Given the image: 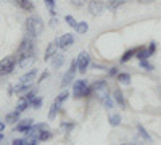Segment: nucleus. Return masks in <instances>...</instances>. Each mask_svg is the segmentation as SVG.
I'll return each instance as SVG.
<instances>
[{
  "instance_id": "obj_18",
  "label": "nucleus",
  "mask_w": 161,
  "mask_h": 145,
  "mask_svg": "<svg viewBox=\"0 0 161 145\" xmlns=\"http://www.w3.org/2000/svg\"><path fill=\"white\" fill-rule=\"evenodd\" d=\"M139 48V47H137ZM137 48H129V50H126L124 53H123V57L119 58V61L121 63H127L129 60H132L134 57H136V53H137Z\"/></svg>"
},
{
  "instance_id": "obj_9",
  "label": "nucleus",
  "mask_w": 161,
  "mask_h": 145,
  "mask_svg": "<svg viewBox=\"0 0 161 145\" xmlns=\"http://www.w3.org/2000/svg\"><path fill=\"white\" fill-rule=\"evenodd\" d=\"M100 103L103 105V107H105L106 110H113V108H114V105H116V102H114L113 95L110 94L108 90H105L103 94L100 95Z\"/></svg>"
},
{
  "instance_id": "obj_1",
  "label": "nucleus",
  "mask_w": 161,
  "mask_h": 145,
  "mask_svg": "<svg viewBox=\"0 0 161 145\" xmlns=\"http://www.w3.org/2000/svg\"><path fill=\"white\" fill-rule=\"evenodd\" d=\"M26 31H28V34L32 36V37L40 36L42 31H44V21H42V18L37 16V15L29 16L28 20H26Z\"/></svg>"
},
{
  "instance_id": "obj_5",
  "label": "nucleus",
  "mask_w": 161,
  "mask_h": 145,
  "mask_svg": "<svg viewBox=\"0 0 161 145\" xmlns=\"http://www.w3.org/2000/svg\"><path fill=\"white\" fill-rule=\"evenodd\" d=\"M87 10H89L90 15L100 16L102 13L106 10V3L102 2V0H89V2H87Z\"/></svg>"
},
{
  "instance_id": "obj_37",
  "label": "nucleus",
  "mask_w": 161,
  "mask_h": 145,
  "mask_svg": "<svg viewBox=\"0 0 161 145\" xmlns=\"http://www.w3.org/2000/svg\"><path fill=\"white\" fill-rule=\"evenodd\" d=\"M69 2H71L74 7H77V8H79V7H82L84 3H87L89 0H69Z\"/></svg>"
},
{
  "instance_id": "obj_30",
  "label": "nucleus",
  "mask_w": 161,
  "mask_h": 145,
  "mask_svg": "<svg viewBox=\"0 0 161 145\" xmlns=\"http://www.w3.org/2000/svg\"><path fill=\"white\" fill-rule=\"evenodd\" d=\"M24 97H26V100H28V102L31 103V102H32V100L37 97V89H36V87H32L29 92H26V94H24Z\"/></svg>"
},
{
  "instance_id": "obj_34",
  "label": "nucleus",
  "mask_w": 161,
  "mask_h": 145,
  "mask_svg": "<svg viewBox=\"0 0 161 145\" xmlns=\"http://www.w3.org/2000/svg\"><path fill=\"white\" fill-rule=\"evenodd\" d=\"M147 48H148V53H150V57H152V55H155V53H156V42H155V41H152V42L148 44V47H147Z\"/></svg>"
},
{
  "instance_id": "obj_8",
  "label": "nucleus",
  "mask_w": 161,
  "mask_h": 145,
  "mask_svg": "<svg viewBox=\"0 0 161 145\" xmlns=\"http://www.w3.org/2000/svg\"><path fill=\"white\" fill-rule=\"evenodd\" d=\"M34 48H37L36 47V37L26 34L24 39L21 41V44H19V47H18V50H16V53H24V52H29V50H34Z\"/></svg>"
},
{
  "instance_id": "obj_29",
  "label": "nucleus",
  "mask_w": 161,
  "mask_h": 145,
  "mask_svg": "<svg viewBox=\"0 0 161 145\" xmlns=\"http://www.w3.org/2000/svg\"><path fill=\"white\" fill-rule=\"evenodd\" d=\"M108 123H110V126H113V127H116V126H119V124H121V116H119L118 113H114V114H111V116L108 118Z\"/></svg>"
},
{
  "instance_id": "obj_21",
  "label": "nucleus",
  "mask_w": 161,
  "mask_h": 145,
  "mask_svg": "<svg viewBox=\"0 0 161 145\" xmlns=\"http://www.w3.org/2000/svg\"><path fill=\"white\" fill-rule=\"evenodd\" d=\"M136 58H137L139 61H142V60H148V58H150L148 48H147V47H139V48H137V53H136Z\"/></svg>"
},
{
  "instance_id": "obj_24",
  "label": "nucleus",
  "mask_w": 161,
  "mask_h": 145,
  "mask_svg": "<svg viewBox=\"0 0 161 145\" xmlns=\"http://www.w3.org/2000/svg\"><path fill=\"white\" fill-rule=\"evenodd\" d=\"M58 110H60V105L57 102H53L50 105V110H48V120H55L57 114H58Z\"/></svg>"
},
{
  "instance_id": "obj_38",
  "label": "nucleus",
  "mask_w": 161,
  "mask_h": 145,
  "mask_svg": "<svg viewBox=\"0 0 161 145\" xmlns=\"http://www.w3.org/2000/svg\"><path fill=\"white\" fill-rule=\"evenodd\" d=\"M106 73H108V76H110V77H116L119 71H118V68H116V66H111V68H110L108 71H106Z\"/></svg>"
},
{
  "instance_id": "obj_12",
  "label": "nucleus",
  "mask_w": 161,
  "mask_h": 145,
  "mask_svg": "<svg viewBox=\"0 0 161 145\" xmlns=\"http://www.w3.org/2000/svg\"><path fill=\"white\" fill-rule=\"evenodd\" d=\"M36 76H37V70L32 68V70H29L26 74H23V76L19 77L18 84H32V82H34V79H36Z\"/></svg>"
},
{
  "instance_id": "obj_25",
  "label": "nucleus",
  "mask_w": 161,
  "mask_h": 145,
  "mask_svg": "<svg viewBox=\"0 0 161 145\" xmlns=\"http://www.w3.org/2000/svg\"><path fill=\"white\" fill-rule=\"evenodd\" d=\"M118 81L121 84H124V86H129L130 84V74L129 73H118Z\"/></svg>"
},
{
  "instance_id": "obj_31",
  "label": "nucleus",
  "mask_w": 161,
  "mask_h": 145,
  "mask_svg": "<svg viewBox=\"0 0 161 145\" xmlns=\"http://www.w3.org/2000/svg\"><path fill=\"white\" fill-rule=\"evenodd\" d=\"M139 64H140V68H143L145 71H153V70H155V66H153L148 60H142Z\"/></svg>"
},
{
  "instance_id": "obj_6",
  "label": "nucleus",
  "mask_w": 161,
  "mask_h": 145,
  "mask_svg": "<svg viewBox=\"0 0 161 145\" xmlns=\"http://www.w3.org/2000/svg\"><path fill=\"white\" fill-rule=\"evenodd\" d=\"M76 61H77V73L84 74V73L89 70V66H90V55L87 53V52L82 50V52L77 55Z\"/></svg>"
},
{
  "instance_id": "obj_27",
  "label": "nucleus",
  "mask_w": 161,
  "mask_h": 145,
  "mask_svg": "<svg viewBox=\"0 0 161 145\" xmlns=\"http://www.w3.org/2000/svg\"><path fill=\"white\" fill-rule=\"evenodd\" d=\"M77 34H86L87 31H89V24L86 23V21H80V23H77V26H76V29H74Z\"/></svg>"
},
{
  "instance_id": "obj_26",
  "label": "nucleus",
  "mask_w": 161,
  "mask_h": 145,
  "mask_svg": "<svg viewBox=\"0 0 161 145\" xmlns=\"http://www.w3.org/2000/svg\"><path fill=\"white\" fill-rule=\"evenodd\" d=\"M69 95H71V94H69V92H68V90H61V92H60V94L57 95V98H55V102H57L58 105H61L63 102H66V100H68V98H69Z\"/></svg>"
},
{
  "instance_id": "obj_33",
  "label": "nucleus",
  "mask_w": 161,
  "mask_h": 145,
  "mask_svg": "<svg viewBox=\"0 0 161 145\" xmlns=\"http://www.w3.org/2000/svg\"><path fill=\"white\" fill-rule=\"evenodd\" d=\"M31 107H32L34 110H39L40 107H42V98H40V97L37 95V97H36V98L31 102Z\"/></svg>"
},
{
  "instance_id": "obj_35",
  "label": "nucleus",
  "mask_w": 161,
  "mask_h": 145,
  "mask_svg": "<svg viewBox=\"0 0 161 145\" xmlns=\"http://www.w3.org/2000/svg\"><path fill=\"white\" fill-rule=\"evenodd\" d=\"M61 127H63V129H66L68 132H71V131L76 127V123H61Z\"/></svg>"
},
{
  "instance_id": "obj_2",
  "label": "nucleus",
  "mask_w": 161,
  "mask_h": 145,
  "mask_svg": "<svg viewBox=\"0 0 161 145\" xmlns=\"http://www.w3.org/2000/svg\"><path fill=\"white\" fill-rule=\"evenodd\" d=\"M16 68V57L11 55V57H7L0 61V76H8L15 71Z\"/></svg>"
},
{
  "instance_id": "obj_42",
  "label": "nucleus",
  "mask_w": 161,
  "mask_h": 145,
  "mask_svg": "<svg viewBox=\"0 0 161 145\" xmlns=\"http://www.w3.org/2000/svg\"><path fill=\"white\" fill-rule=\"evenodd\" d=\"M93 68H95V70H105L102 64H97V63H93Z\"/></svg>"
},
{
  "instance_id": "obj_46",
  "label": "nucleus",
  "mask_w": 161,
  "mask_h": 145,
  "mask_svg": "<svg viewBox=\"0 0 161 145\" xmlns=\"http://www.w3.org/2000/svg\"><path fill=\"white\" fill-rule=\"evenodd\" d=\"M121 145H132V143H121Z\"/></svg>"
},
{
  "instance_id": "obj_39",
  "label": "nucleus",
  "mask_w": 161,
  "mask_h": 145,
  "mask_svg": "<svg viewBox=\"0 0 161 145\" xmlns=\"http://www.w3.org/2000/svg\"><path fill=\"white\" fill-rule=\"evenodd\" d=\"M48 74H50L48 71H44L42 74H40V76L37 77V84H40V82H44V81H45V79L48 77Z\"/></svg>"
},
{
  "instance_id": "obj_4",
  "label": "nucleus",
  "mask_w": 161,
  "mask_h": 145,
  "mask_svg": "<svg viewBox=\"0 0 161 145\" xmlns=\"http://www.w3.org/2000/svg\"><path fill=\"white\" fill-rule=\"evenodd\" d=\"M76 73H77V61H71V66L69 70L64 73L63 79H61V87L66 89L68 86H71V82H74V77H76Z\"/></svg>"
},
{
  "instance_id": "obj_36",
  "label": "nucleus",
  "mask_w": 161,
  "mask_h": 145,
  "mask_svg": "<svg viewBox=\"0 0 161 145\" xmlns=\"http://www.w3.org/2000/svg\"><path fill=\"white\" fill-rule=\"evenodd\" d=\"M44 2H45V5H47L48 11H50V10H55V3H57V0H44Z\"/></svg>"
},
{
  "instance_id": "obj_7",
  "label": "nucleus",
  "mask_w": 161,
  "mask_h": 145,
  "mask_svg": "<svg viewBox=\"0 0 161 145\" xmlns=\"http://www.w3.org/2000/svg\"><path fill=\"white\" fill-rule=\"evenodd\" d=\"M55 44L60 50H66V48H69L73 44H74V36L69 34V32H66V34H61L55 39Z\"/></svg>"
},
{
  "instance_id": "obj_23",
  "label": "nucleus",
  "mask_w": 161,
  "mask_h": 145,
  "mask_svg": "<svg viewBox=\"0 0 161 145\" xmlns=\"http://www.w3.org/2000/svg\"><path fill=\"white\" fill-rule=\"evenodd\" d=\"M37 137H39L40 142H47V140H52V139H53V134H52L50 129H44L42 132H39Z\"/></svg>"
},
{
  "instance_id": "obj_41",
  "label": "nucleus",
  "mask_w": 161,
  "mask_h": 145,
  "mask_svg": "<svg viewBox=\"0 0 161 145\" xmlns=\"http://www.w3.org/2000/svg\"><path fill=\"white\" fill-rule=\"evenodd\" d=\"M5 126H7L5 121H0V132H3V131H5Z\"/></svg>"
},
{
  "instance_id": "obj_16",
  "label": "nucleus",
  "mask_w": 161,
  "mask_h": 145,
  "mask_svg": "<svg viewBox=\"0 0 161 145\" xmlns=\"http://www.w3.org/2000/svg\"><path fill=\"white\" fill-rule=\"evenodd\" d=\"M126 2H127V0H108V2H106V8H108L110 11H116V10H119L121 7H123Z\"/></svg>"
},
{
  "instance_id": "obj_47",
  "label": "nucleus",
  "mask_w": 161,
  "mask_h": 145,
  "mask_svg": "<svg viewBox=\"0 0 161 145\" xmlns=\"http://www.w3.org/2000/svg\"><path fill=\"white\" fill-rule=\"evenodd\" d=\"M132 145H142V143H132Z\"/></svg>"
},
{
  "instance_id": "obj_45",
  "label": "nucleus",
  "mask_w": 161,
  "mask_h": 145,
  "mask_svg": "<svg viewBox=\"0 0 161 145\" xmlns=\"http://www.w3.org/2000/svg\"><path fill=\"white\" fill-rule=\"evenodd\" d=\"M26 145H36V143H31V142H28V143H26Z\"/></svg>"
},
{
  "instance_id": "obj_43",
  "label": "nucleus",
  "mask_w": 161,
  "mask_h": 145,
  "mask_svg": "<svg viewBox=\"0 0 161 145\" xmlns=\"http://www.w3.org/2000/svg\"><path fill=\"white\" fill-rule=\"evenodd\" d=\"M140 3H152V2H155V0H139Z\"/></svg>"
},
{
  "instance_id": "obj_13",
  "label": "nucleus",
  "mask_w": 161,
  "mask_h": 145,
  "mask_svg": "<svg viewBox=\"0 0 161 145\" xmlns=\"http://www.w3.org/2000/svg\"><path fill=\"white\" fill-rule=\"evenodd\" d=\"M113 98L116 102V105H119L121 108H126V98H124V94L121 92L119 89H114L113 90Z\"/></svg>"
},
{
  "instance_id": "obj_28",
  "label": "nucleus",
  "mask_w": 161,
  "mask_h": 145,
  "mask_svg": "<svg viewBox=\"0 0 161 145\" xmlns=\"http://www.w3.org/2000/svg\"><path fill=\"white\" fill-rule=\"evenodd\" d=\"M137 131H139V134H140V137L142 139H145V140H148V142H152V136L147 132V129L142 126V124H137Z\"/></svg>"
},
{
  "instance_id": "obj_3",
  "label": "nucleus",
  "mask_w": 161,
  "mask_h": 145,
  "mask_svg": "<svg viewBox=\"0 0 161 145\" xmlns=\"http://www.w3.org/2000/svg\"><path fill=\"white\" fill-rule=\"evenodd\" d=\"M89 87V81L86 79H79V81H74L73 84V97L74 98H86V92Z\"/></svg>"
},
{
  "instance_id": "obj_40",
  "label": "nucleus",
  "mask_w": 161,
  "mask_h": 145,
  "mask_svg": "<svg viewBox=\"0 0 161 145\" xmlns=\"http://www.w3.org/2000/svg\"><path fill=\"white\" fill-rule=\"evenodd\" d=\"M28 142H26V139H15L11 142V145H26Z\"/></svg>"
},
{
  "instance_id": "obj_44",
  "label": "nucleus",
  "mask_w": 161,
  "mask_h": 145,
  "mask_svg": "<svg viewBox=\"0 0 161 145\" xmlns=\"http://www.w3.org/2000/svg\"><path fill=\"white\" fill-rule=\"evenodd\" d=\"M3 137H5V136H3L2 132H0V140H3Z\"/></svg>"
},
{
  "instance_id": "obj_14",
  "label": "nucleus",
  "mask_w": 161,
  "mask_h": 145,
  "mask_svg": "<svg viewBox=\"0 0 161 145\" xmlns=\"http://www.w3.org/2000/svg\"><path fill=\"white\" fill-rule=\"evenodd\" d=\"M16 2V5L21 8V10H24V11H32L34 8H36V3L32 2V0H15Z\"/></svg>"
},
{
  "instance_id": "obj_32",
  "label": "nucleus",
  "mask_w": 161,
  "mask_h": 145,
  "mask_svg": "<svg viewBox=\"0 0 161 145\" xmlns=\"http://www.w3.org/2000/svg\"><path fill=\"white\" fill-rule=\"evenodd\" d=\"M64 21H66V24H68V26H71L73 29H76L77 21L74 20V16H71V15H66V16H64Z\"/></svg>"
},
{
  "instance_id": "obj_22",
  "label": "nucleus",
  "mask_w": 161,
  "mask_h": 145,
  "mask_svg": "<svg viewBox=\"0 0 161 145\" xmlns=\"http://www.w3.org/2000/svg\"><path fill=\"white\" fill-rule=\"evenodd\" d=\"M31 89H32V84H18L13 90H15V94H18V95H24L26 92H29Z\"/></svg>"
},
{
  "instance_id": "obj_17",
  "label": "nucleus",
  "mask_w": 161,
  "mask_h": 145,
  "mask_svg": "<svg viewBox=\"0 0 161 145\" xmlns=\"http://www.w3.org/2000/svg\"><path fill=\"white\" fill-rule=\"evenodd\" d=\"M64 64V55L63 53H55V57L52 58V66L55 68V70H58V68H61Z\"/></svg>"
},
{
  "instance_id": "obj_11",
  "label": "nucleus",
  "mask_w": 161,
  "mask_h": 145,
  "mask_svg": "<svg viewBox=\"0 0 161 145\" xmlns=\"http://www.w3.org/2000/svg\"><path fill=\"white\" fill-rule=\"evenodd\" d=\"M90 89H92V94L97 95V94H103L105 90H108V82L105 79H100V81H95L90 84Z\"/></svg>"
},
{
  "instance_id": "obj_19",
  "label": "nucleus",
  "mask_w": 161,
  "mask_h": 145,
  "mask_svg": "<svg viewBox=\"0 0 161 145\" xmlns=\"http://www.w3.org/2000/svg\"><path fill=\"white\" fill-rule=\"evenodd\" d=\"M19 116H21V113L19 111H10L8 114H7V118H5V121H7V124H15V123H18L19 121Z\"/></svg>"
},
{
  "instance_id": "obj_15",
  "label": "nucleus",
  "mask_w": 161,
  "mask_h": 145,
  "mask_svg": "<svg viewBox=\"0 0 161 145\" xmlns=\"http://www.w3.org/2000/svg\"><path fill=\"white\" fill-rule=\"evenodd\" d=\"M57 50H58L57 44H55V42H50V44L47 45V48H45V55H44L45 61H48V60H52L53 57H55V53H57Z\"/></svg>"
},
{
  "instance_id": "obj_10",
  "label": "nucleus",
  "mask_w": 161,
  "mask_h": 145,
  "mask_svg": "<svg viewBox=\"0 0 161 145\" xmlns=\"http://www.w3.org/2000/svg\"><path fill=\"white\" fill-rule=\"evenodd\" d=\"M34 126V120H31V118H26V120H19L15 131L16 132H29L31 127Z\"/></svg>"
},
{
  "instance_id": "obj_20",
  "label": "nucleus",
  "mask_w": 161,
  "mask_h": 145,
  "mask_svg": "<svg viewBox=\"0 0 161 145\" xmlns=\"http://www.w3.org/2000/svg\"><path fill=\"white\" fill-rule=\"evenodd\" d=\"M31 107V103L26 100V97L24 95H21V98L18 100V105H16V111H19V113H23V111H26Z\"/></svg>"
}]
</instances>
